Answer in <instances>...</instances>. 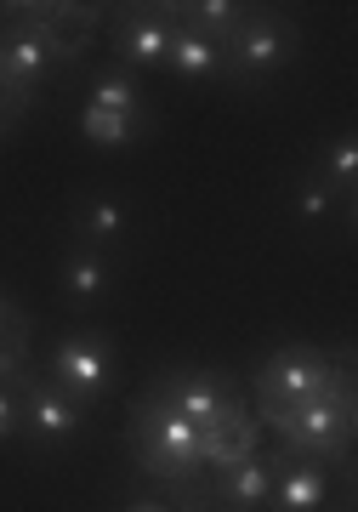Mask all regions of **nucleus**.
I'll list each match as a JSON object with an SVG mask.
<instances>
[{"label":"nucleus","mask_w":358,"mask_h":512,"mask_svg":"<svg viewBox=\"0 0 358 512\" xmlns=\"http://www.w3.org/2000/svg\"><path fill=\"white\" fill-rule=\"evenodd\" d=\"M165 63H171L182 80H205V74L228 69V63H222V46H216L211 35H199L194 23H177V29H171V57H165Z\"/></svg>","instance_id":"obj_12"},{"label":"nucleus","mask_w":358,"mask_h":512,"mask_svg":"<svg viewBox=\"0 0 358 512\" xmlns=\"http://www.w3.org/2000/svg\"><path fill=\"white\" fill-rule=\"evenodd\" d=\"M256 421L268 433H279V444H285L290 456L341 461L347 467V450H353V387L324 393V399L285 404V410H256Z\"/></svg>","instance_id":"obj_1"},{"label":"nucleus","mask_w":358,"mask_h":512,"mask_svg":"<svg viewBox=\"0 0 358 512\" xmlns=\"http://www.w3.org/2000/svg\"><path fill=\"white\" fill-rule=\"evenodd\" d=\"M222 46V63H228L233 80H256V74H273L285 69L302 35H296V23L290 18H268V12H256V18H239L228 35L216 40Z\"/></svg>","instance_id":"obj_4"},{"label":"nucleus","mask_w":358,"mask_h":512,"mask_svg":"<svg viewBox=\"0 0 358 512\" xmlns=\"http://www.w3.org/2000/svg\"><path fill=\"white\" fill-rule=\"evenodd\" d=\"M80 131H86V143H97V148H126L137 131H148V126H137V120H126V114H108V109H91L86 103V114H80Z\"/></svg>","instance_id":"obj_14"},{"label":"nucleus","mask_w":358,"mask_h":512,"mask_svg":"<svg viewBox=\"0 0 358 512\" xmlns=\"http://www.w3.org/2000/svg\"><path fill=\"white\" fill-rule=\"evenodd\" d=\"M131 456H137V473H148L154 484L205 467V461H199V427L182 421L154 387L131 404Z\"/></svg>","instance_id":"obj_2"},{"label":"nucleus","mask_w":358,"mask_h":512,"mask_svg":"<svg viewBox=\"0 0 358 512\" xmlns=\"http://www.w3.org/2000/svg\"><path fill=\"white\" fill-rule=\"evenodd\" d=\"M126 512H171V507H165V501H131Z\"/></svg>","instance_id":"obj_21"},{"label":"nucleus","mask_w":358,"mask_h":512,"mask_svg":"<svg viewBox=\"0 0 358 512\" xmlns=\"http://www.w3.org/2000/svg\"><path fill=\"white\" fill-rule=\"evenodd\" d=\"M23 427H29V439L35 444H63L80 433V404L63 393V387L52 382H40V376H29L23 382Z\"/></svg>","instance_id":"obj_7"},{"label":"nucleus","mask_w":358,"mask_h":512,"mask_svg":"<svg viewBox=\"0 0 358 512\" xmlns=\"http://www.w3.org/2000/svg\"><path fill=\"white\" fill-rule=\"evenodd\" d=\"M353 171H358V143L353 137H336V143H330V171H324V177H330L341 194H353Z\"/></svg>","instance_id":"obj_18"},{"label":"nucleus","mask_w":358,"mask_h":512,"mask_svg":"<svg viewBox=\"0 0 358 512\" xmlns=\"http://www.w3.org/2000/svg\"><path fill=\"white\" fill-rule=\"evenodd\" d=\"M330 501V473L324 461H302V456H273V495L268 512H319Z\"/></svg>","instance_id":"obj_8"},{"label":"nucleus","mask_w":358,"mask_h":512,"mask_svg":"<svg viewBox=\"0 0 358 512\" xmlns=\"http://www.w3.org/2000/svg\"><path fill=\"white\" fill-rule=\"evenodd\" d=\"M336 200H341V188L330 183V177H324V160H319V165H313V171L302 177V194H296V211H302L307 222H324Z\"/></svg>","instance_id":"obj_16"},{"label":"nucleus","mask_w":358,"mask_h":512,"mask_svg":"<svg viewBox=\"0 0 358 512\" xmlns=\"http://www.w3.org/2000/svg\"><path fill=\"white\" fill-rule=\"evenodd\" d=\"M108 46L126 57L131 69H160L171 57V23L160 12H120L108 29Z\"/></svg>","instance_id":"obj_9"},{"label":"nucleus","mask_w":358,"mask_h":512,"mask_svg":"<svg viewBox=\"0 0 358 512\" xmlns=\"http://www.w3.org/2000/svg\"><path fill=\"white\" fill-rule=\"evenodd\" d=\"M0 114H6V103H0Z\"/></svg>","instance_id":"obj_22"},{"label":"nucleus","mask_w":358,"mask_h":512,"mask_svg":"<svg viewBox=\"0 0 358 512\" xmlns=\"http://www.w3.org/2000/svg\"><path fill=\"white\" fill-rule=\"evenodd\" d=\"M120 228H126V217H120V205H114V200H91L86 211H80V234L97 239V245L120 239Z\"/></svg>","instance_id":"obj_17"},{"label":"nucleus","mask_w":358,"mask_h":512,"mask_svg":"<svg viewBox=\"0 0 358 512\" xmlns=\"http://www.w3.org/2000/svg\"><path fill=\"white\" fill-rule=\"evenodd\" d=\"M63 285H69V296H80V302H91V296H103L108 291V262L97 251H80L63 268Z\"/></svg>","instance_id":"obj_15"},{"label":"nucleus","mask_w":358,"mask_h":512,"mask_svg":"<svg viewBox=\"0 0 358 512\" xmlns=\"http://www.w3.org/2000/svg\"><path fill=\"white\" fill-rule=\"evenodd\" d=\"M262 456V421L251 416V410H233V416L211 421L205 433H199V461L211 467V473H222V467H239V461Z\"/></svg>","instance_id":"obj_10"},{"label":"nucleus","mask_w":358,"mask_h":512,"mask_svg":"<svg viewBox=\"0 0 358 512\" xmlns=\"http://www.w3.org/2000/svg\"><path fill=\"white\" fill-rule=\"evenodd\" d=\"M341 387H353L347 370H336L319 348L290 342V348L268 353L262 370H256V410H285V404L324 399V393H341Z\"/></svg>","instance_id":"obj_3"},{"label":"nucleus","mask_w":358,"mask_h":512,"mask_svg":"<svg viewBox=\"0 0 358 512\" xmlns=\"http://www.w3.org/2000/svg\"><path fill=\"white\" fill-rule=\"evenodd\" d=\"M154 393H160V399L171 404L182 421H194L199 433H205L211 421L233 416V410H245V399H239L222 376H182V370H171V376H160V382H154Z\"/></svg>","instance_id":"obj_5"},{"label":"nucleus","mask_w":358,"mask_h":512,"mask_svg":"<svg viewBox=\"0 0 358 512\" xmlns=\"http://www.w3.org/2000/svg\"><path fill=\"white\" fill-rule=\"evenodd\" d=\"M114 376V353H108L103 336H69L63 348L52 353V387H63L74 404L97 399Z\"/></svg>","instance_id":"obj_6"},{"label":"nucleus","mask_w":358,"mask_h":512,"mask_svg":"<svg viewBox=\"0 0 358 512\" xmlns=\"http://www.w3.org/2000/svg\"><path fill=\"white\" fill-rule=\"evenodd\" d=\"M268 495H273V456H251V461H239V467L211 473V501H222L233 512H262Z\"/></svg>","instance_id":"obj_11"},{"label":"nucleus","mask_w":358,"mask_h":512,"mask_svg":"<svg viewBox=\"0 0 358 512\" xmlns=\"http://www.w3.org/2000/svg\"><path fill=\"white\" fill-rule=\"evenodd\" d=\"M91 109H108V114H126L137 126H148V109H143V92H137V80L126 69H108L91 80Z\"/></svg>","instance_id":"obj_13"},{"label":"nucleus","mask_w":358,"mask_h":512,"mask_svg":"<svg viewBox=\"0 0 358 512\" xmlns=\"http://www.w3.org/2000/svg\"><path fill=\"white\" fill-rule=\"evenodd\" d=\"M12 433H23V410H18V399L0 387V444L12 439Z\"/></svg>","instance_id":"obj_20"},{"label":"nucleus","mask_w":358,"mask_h":512,"mask_svg":"<svg viewBox=\"0 0 358 512\" xmlns=\"http://www.w3.org/2000/svg\"><path fill=\"white\" fill-rule=\"evenodd\" d=\"M0 348H29V313L12 296H0Z\"/></svg>","instance_id":"obj_19"}]
</instances>
